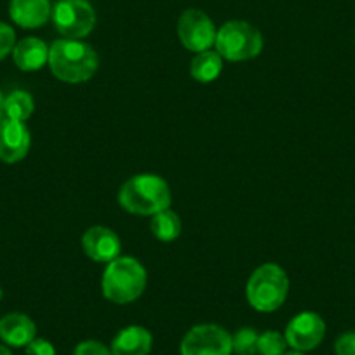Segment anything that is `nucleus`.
Returning a JSON list of instances; mask_svg holds the SVG:
<instances>
[{
	"label": "nucleus",
	"instance_id": "f257e3e1",
	"mask_svg": "<svg viewBox=\"0 0 355 355\" xmlns=\"http://www.w3.org/2000/svg\"><path fill=\"white\" fill-rule=\"evenodd\" d=\"M51 73L67 84H82L93 77L100 67L98 54L82 40L58 39L49 46Z\"/></svg>",
	"mask_w": 355,
	"mask_h": 355
},
{
	"label": "nucleus",
	"instance_id": "f03ea898",
	"mask_svg": "<svg viewBox=\"0 0 355 355\" xmlns=\"http://www.w3.org/2000/svg\"><path fill=\"white\" fill-rule=\"evenodd\" d=\"M119 206L138 216H153L171 206V189L164 178L143 173L131 176L119 190Z\"/></svg>",
	"mask_w": 355,
	"mask_h": 355
},
{
	"label": "nucleus",
	"instance_id": "7ed1b4c3",
	"mask_svg": "<svg viewBox=\"0 0 355 355\" xmlns=\"http://www.w3.org/2000/svg\"><path fill=\"white\" fill-rule=\"evenodd\" d=\"M145 266L132 256H119L107 265L101 279V291L108 302L128 305L138 300L146 288Z\"/></svg>",
	"mask_w": 355,
	"mask_h": 355
},
{
	"label": "nucleus",
	"instance_id": "20e7f679",
	"mask_svg": "<svg viewBox=\"0 0 355 355\" xmlns=\"http://www.w3.org/2000/svg\"><path fill=\"white\" fill-rule=\"evenodd\" d=\"M289 295V277L282 266L265 263L258 266L245 284V298L254 310L270 313L284 305Z\"/></svg>",
	"mask_w": 355,
	"mask_h": 355
},
{
	"label": "nucleus",
	"instance_id": "39448f33",
	"mask_svg": "<svg viewBox=\"0 0 355 355\" xmlns=\"http://www.w3.org/2000/svg\"><path fill=\"white\" fill-rule=\"evenodd\" d=\"M216 53L227 61H248L263 51V35L248 21H227L216 33Z\"/></svg>",
	"mask_w": 355,
	"mask_h": 355
},
{
	"label": "nucleus",
	"instance_id": "423d86ee",
	"mask_svg": "<svg viewBox=\"0 0 355 355\" xmlns=\"http://www.w3.org/2000/svg\"><path fill=\"white\" fill-rule=\"evenodd\" d=\"M51 18L63 39L80 40L96 26V12L87 0H60Z\"/></svg>",
	"mask_w": 355,
	"mask_h": 355
},
{
	"label": "nucleus",
	"instance_id": "0eeeda50",
	"mask_svg": "<svg viewBox=\"0 0 355 355\" xmlns=\"http://www.w3.org/2000/svg\"><path fill=\"white\" fill-rule=\"evenodd\" d=\"M182 355H232V334L216 324L192 327L180 345Z\"/></svg>",
	"mask_w": 355,
	"mask_h": 355
},
{
	"label": "nucleus",
	"instance_id": "6e6552de",
	"mask_svg": "<svg viewBox=\"0 0 355 355\" xmlns=\"http://www.w3.org/2000/svg\"><path fill=\"white\" fill-rule=\"evenodd\" d=\"M216 26L200 9H187L178 19V37L183 47L192 53L209 51L216 42Z\"/></svg>",
	"mask_w": 355,
	"mask_h": 355
},
{
	"label": "nucleus",
	"instance_id": "1a4fd4ad",
	"mask_svg": "<svg viewBox=\"0 0 355 355\" xmlns=\"http://www.w3.org/2000/svg\"><path fill=\"white\" fill-rule=\"evenodd\" d=\"M286 341L296 352H310L322 343L326 336V322L315 312H302L286 326Z\"/></svg>",
	"mask_w": 355,
	"mask_h": 355
},
{
	"label": "nucleus",
	"instance_id": "9d476101",
	"mask_svg": "<svg viewBox=\"0 0 355 355\" xmlns=\"http://www.w3.org/2000/svg\"><path fill=\"white\" fill-rule=\"evenodd\" d=\"M82 249H84L89 259L108 265V263L121 256L122 242L112 228L98 225V227H91L84 232V235H82Z\"/></svg>",
	"mask_w": 355,
	"mask_h": 355
},
{
	"label": "nucleus",
	"instance_id": "9b49d317",
	"mask_svg": "<svg viewBox=\"0 0 355 355\" xmlns=\"http://www.w3.org/2000/svg\"><path fill=\"white\" fill-rule=\"evenodd\" d=\"M32 136L25 122L4 119L0 122V160L16 164L28 155Z\"/></svg>",
	"mask_w": 355,
	"mask_h": 355
},
{
	"label": "nucleus",
	"instance_id": "f8f14e48",
	"mask_svg": "<svg viewBox=\"0 0 355 355\" xmlns=\"http://www.w3.org/2000/svg\"><path fill=\"white\" fill-rule=\"evenodd\" d=\"M53 15L49 0H11L9 16L18 26L26 30L40 28Z\"/></svg>",
	"mask_w": 355,
	"mask_h": 355
},
{
	"label": "nucleus",
	"instance_id": "ddd939ff",
	"mask_svg": "<svg viewBox=\"0 0 355 355\" xmlns=\"http://www.w3.org/2000/svg\"><path fill=\"white\" fill-rule=\"evenodd\" d=\"M35 322L25 313L12 312L0 319V340L9 347H26L35 340Z\"/></svg>",
	"mask_w": 355,
	"mask_h": 355
},
{
	"label": "nucleus",
	"instance_id": "4468645a",
	"mask_svg": "<svg viewBox=\"0 0 355 355\" xmlns=\"http://www.w3.org/2000/svg\"><path fill=\"white\" fill-rule=\"evenodd\" d=\"M153 338L146 327L128 326L117 333L112 341V355H148Z\"/></svg>",
	"mask_w": 355,
	"mask_h": 355
},
{
	"label": "nucleus",
	"instance_id": "2eb2a0df",
	"mask_svg": "<svg viewBox=\"0 0 355 355\" xmlns=\"http://www.w3.org/2000/svg\"><path fill=\"white\" fill-rule=\"evenodd\" d=\"M15 64L23 71H37L49 61V46L37 37H25L12 49Z\"/></svg>",
	"mask_w": 355,
	"mask_h": 355
},
{
	"label": "nucleus",
	"instance_id": "dca6fc26",
	"mask_svg": "<svg viewBox=\"0 0 355 355\" xmlns=\"http://www.w3.org/2000/svg\"><path fill=\"white\" fill-rule=\"evenodd\" d=\"M221 70H223V58L216 53V51H204V53H197L190 63V75L193 80L200 82V84H209L220 77Z\"/></svg>",
	"mask_w": 355,
	"mask_h": 355
},
{
	"label": "nucleus",
	"instance_id": "f3484780",
	"mask_svg": "<svg viewBox=\"0 0 355 355\" xmlns=\"http://www.w3.org/2000/svg\"><path fill=\"white\" fill-rule=\"evenodd\" d=\"M150 230L160 242H173L182 234V220L174 211L164 209L153 214L150 220Z\"/></svg>",
	"mask_w": 355,
	"mask_h": 355
},
{
	"label": "nucleus",
	"instance_id": "a211bd4d",
	"mask_svg": "<svg viewBox=\"0 0 355 355\" xmlns=\"http://www.w3.org/2000/svg\"><path fill=\"white\" fill-rule=\"evenodd\" d=\"M33 110H35V103H33L32 94L26 91H15L8 98H4L6 119L25 122L32 117Z\"/></svg>",
	"mask_w": 355,
	"mask_h": 355
},
{
	"label": "nucleus",
	"instance_id": "6ab92c4d",
	"mask_svg": "<svg viewBox=\"0 0 355 355\" xmlns=\"http://www.w3.org/2000/svg\"><path fill=\"white\" fill-rule=\"evenodd\" d=\"M288 347L286 336L277 331H265L258 336V355H284Z\"/></svg>",
	"mask_w": 355,
	"mask_h": 355
},
{
	"label": "nucleus",
	"instance_id": "aec40b11",
	"mask_svg": "<svg viewBox=\"0 0 355 355\" xmlns=\"http://www.w3.org/2000/svg\"><path fill=\"white\" fill-rule=\"evenodd\" d=\"M258 336L252 327H242L232 336V350L237 355H258Z\"/></svg>",
	"mask_w": 355,
	"mask_h": 355
},
{
	"label": "nucleus",
	"instance_id": "412c9836",
	"mask_svg": "<svg viewBox=\"0 0 355 355\" xmlns=\"http://www.w3.org/2000/svg\"><path fill=\"white\" fill-rule=\"evenodd\" d=\"M16 46V33L8 23L0 21V60L8 58L12 54V49Z\"/></svg>",
	"mask_w": 355,
	"mask_h": 355
},
{
	"label": "nucleus",
	"instance_id": "4be33fe9",
	"mask_svg": "<svg viewBox=\"0 0 355 355\" xmlns=\"http://www.w3.org/2000/svg\"><path fill=\"white\" fill-rule=\"evenodd\" d=\"M73 355H112V350L101 341L87 340L75 347Z\"/></svg>",
	"mask_w": 355,
	"mask_h": 355
},
{
	"label": "nucleus",
	"instance_id": "5701e85b",
	"mask_svg": "<svg viewBox=\"0 0 355 355\" xmlns=\"http://www.w3.org/2000/svg\"><path fill=\"white\" fill-rule=\"evenodd\" d=\"M334 352H336V355H355L354 331H348V333H343L341 336H338V340L334 341Z\"/></svg>",
	"mask_w": 355,
	"mask_h": 355
},
{
	"label": "nucleus",
	"instance_id": "b1692460",
	"mask_svg": "<svg viewBox=\"0 0 355 355\" xmlns=\"http://www.w3.org/2000/svg\"><path fill=\"white\" fill-rule=\"evenodd\" d=\"M26 355H56V348L46 338H35L26 345Z\"/></svg>",
	"mask_w": 355,
	"mask_h": 355
},
{
	"label": "nucleus",
	"instance_id": "393cba45",
	"mask_svg": "<svg viewBox=\"0 0 355 355\" xmlns=\"http://www.w3.org/2000/svg\"><path fill=\"white\" fill-rule=\"evenodd\" d=\"M6 117V112H4V96H2V93H0V122L4 121Z\"/></svg>",
	"mask_w": 355,
	"mask_h": 355
},
{
	"label": "nucleus",
	"instance_id": "a878e982",
	"mask_svg": "<svg viewBox=\"0 0 355 355\" xmlns=\"http://www.w3.org/2000/svg\"><path fill=\"white\" fill-rule=\"evenodd\" d=\"M0 355H12L11 350H9L8 347H4V345H0Z\"/></svg>",
	"mask_w": 355,
	"mask_h": 355
},
{
	"label": "nucleus",
	"instance_id": "bb28decb",
	"mask_svg": "<svg viewBox=\"0 0 355 355\" xmlns=\"http://www.w3.org/2000/svg\"><path fill=\"white\" fill-rule=\"evenodd\" d=\"M284 355H305V354H303V352H296V350H293V352H286Z\"/></svg>",
	"mask_w": 355,
	"mask_h": 355
},
{
	"label": "nucleus",
	"instance_id": "cd10ccee",
	"mask_svg": "<svg viewBox=\"0 0 355 355\" xmlns=\"http://www.w3.org/2000/svg\"><path fill=\"white\" fill-rule=\"evenodd\" d=\"M0 300H2V289H0Z\"/></svg>",
	"mask_w": 355,
	"mask_h": 355
}]
</instances>
